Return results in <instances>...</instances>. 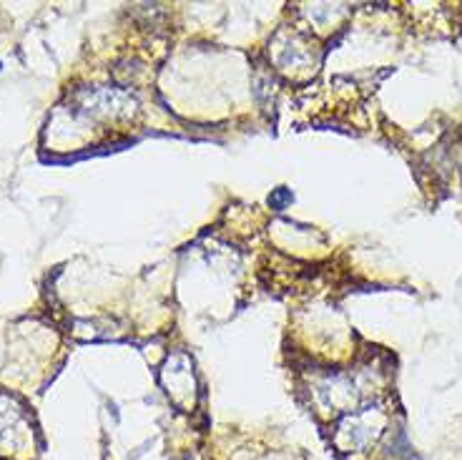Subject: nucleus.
I'll list each match as a JSON object with an SVG mask.
<instances>
[{"label":"nucleus","mask_w":462,"mask_h":460,"mask_svg":"<svg viewBox=\"0 0 462 460\" xmlns=\"http://www.w3.org/2000/svg\"><path fill=\"white\" fill-rule=\"evenodd\" d=\"M289 199H291V194L287 191V189H276L274 194H271L269 202H271V207H274V209H282V207L289 202Z\"/></svg>","instance_id":"obj_1"}]
</instances>
